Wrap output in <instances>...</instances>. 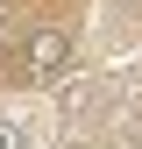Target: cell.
Instances as JSON below:
<instances>
[{
    "mask_svg": "<svg viewBox=\"0 0 142 149\" xmlns=\"http://www.w3.org/2000/svg\"><path fill=\"white\" fill-rule=\"evenodd\" d=\"M71 64V36L64 29H36L22 50H14V71L22 78H50V71H64Z\"/></svg>",
    "mask_w": 142,
    "mask_h": 149,
    "instance_id": "6da1fadb",
    "label": "cell"
},
{
    "mask_svg": "<svg viewBox=\"0 0 142 149\" xmlns=\"http://www.w3.org/2000/svg\"><path fill=\"white\" fill-rule=\"evenodd\" d=\"M0 149H43V128H36V114L7 107V114H0Z\"/></svg>",
    "mask_w": 142,
    "mask_h": 149,
    "instance_id": "7a4b0ae2",
    "label": "cell"
}]
</instances>
